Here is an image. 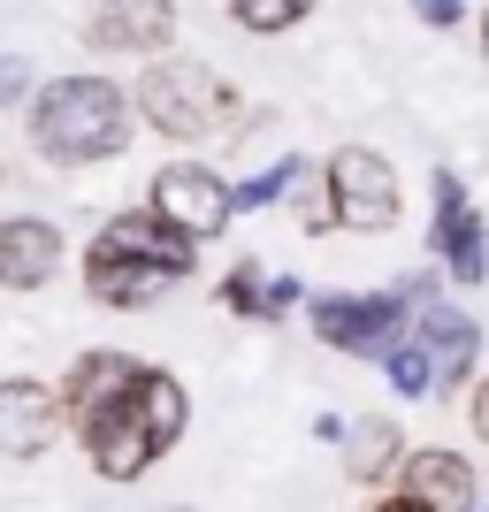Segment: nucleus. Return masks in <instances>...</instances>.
Masks as SVG:
<instances>
[{"instance_id":"obj_23","label":"nucleus","mask_w":489,"mask_h":512,"mask_svg":"<svg viewBox=\"0 0 489 512\" xmlns=\"http://www.w3.org/2000/svg\"><path fill=\"white\" fill-rule=\"evenodd\" d=\"M291 306H306V291H298V276H276L268 283V321H283Z\"/></svg>"},{"instance_id":"obj_5","label":"nucleus","mask_w":489,"mask_h":512,"mask_svg":"<svg viewBox=\"0 0 489 512\" xmlns=\"http://www.w3.org/2000/svg\"><path fill=\"white\" fill-rule=\"evenodd\" d=\"M306 321L329 352H352V360H390L413 337V306L398 291H321L306 299Z\"/></svg>"},{"instance_id":"obj_19","label":"nucleus","mask_w":489,"mask_h":512,"mask_svg":"<svg viewBox=\"0 0 489 512\" xmlns=\"http://www.w3.org/2000/svg\"><path fill=\"white\" fill-rule=\"evenodd\" d=\"M383 375H390V390H398V398H436V390H444V383H436V360H428L413 337L383 360Z\"/></svg>"},{"instance_id":"obj_27","label":"nucleus","mask_w":489,"mask_h":512,"mask_svg":"<svg viewBox=\"0 0 489 512\" xmlns=\"http://www.w3.org/2000/svg\"><path fill=\"white\" fill-rule=\"evenodd\" d=\"M474 39H482V62H489V8H482V23H474Z\"/></svg>"},{"instance_id":"obj_2","label":"nucleus","mask_w":489,"mask_h":512,"mask_svg":"<svg viewBox=\"0 0 489 512\" xmlns=\"http://www.w3.org/2000/svg\"><path fill=\"white\" fill-rule=\"evenodd\" d=\"M184 428H192V398H184V383H176L169 367H146L138 390H130L107 421H92L77 444H85V459H92L100 482H138V474H153L176 444H184Z\"/></svg>"},{"instance_id":"obj_18","label":"nucleus","mask_w":489,"mask_h":512,"mask_svg":"<svg viewBox=\"0 0 489 512\" xmlns=\"http://www.w3.org/2000/svg\"><path fill=\"white\" fill-rule=\"evenodd\" d=\"M268 268H260V260H237L230 276H222V306H230L237 321H268Z\"/></svg>"},{"instance_id":"obj_13","label":"nucleus","mask_w":489,"mask_h":512,"mask_svg":"<svg viewBox=\"0 0 489 512\" xmlns=\"http://www.w3.org/2000/svg\"><path fill=\"white\" fill-rule=\"evenodd\" d=\"M413 344L436 360V383L444 390H459V383L474 390V367H482V321L474 314H459V306H444V299L421 306V314H413Z\"/></svg>"},{"instance_id":"obj_21","label":"nucleus","mask_w":489,"mask_h":512,"mask_svg":"<svg viewBox=\"0 0 489 512\" xmlns=\"http://www.w3.org/2000/svg\"><path fill=\"white\" fill-rule=\"evenodd\" d=\"M39 77H31V62H23V54H0V115H8V107H31L39 100Z\"/></svg>"},{"instance_id":"obj_22","label":"nucleus","mask_w":489,"mask_h":512,"mask_svg":"<svg viewBox=\"0 0 489 512\" xmlns=\"http://www.w3.org/2000/svg\"><path fill=\"white\" fill-rule=\"evenodd\" d=\"M405 8H413L428 31H459V23H467V0H405Z\"/></svg>"},{"instance_id":"obj_4","label":"nucleus","mask_w":489,"mask_h":512,"mask_svg":"<svg viewBox=\"0 0 489 512\" xmlns=\"http://www.w3.org/2000/svg\"><path fill=\"white\" fill-rule=\"evenodd\" d=\"M321 199H329V222L337 230H360V237H383L398 230L405 214V184L375 146H337L321 161Z\"/></svg>"},{"instance_id":"obj_28","label":"nucleus","mask_w":489,"mask_h":512,"mask_svg":"<svg viewBox=\"0 0 489 512\" xmlns=\"http://www.w3.org/2000/svg\"><path fill=\"white\" fill-rule=\"evenodd\" d=\"M169 512H192V505H169Z\"/></svg>"},{"instance_id":"obj_11","label":"nucleus","mask_w":489,"mask_h":512,"mask_svg":"<svg viewBox=\"0 0 489 512\" xmlns=\"http://www.w3.org/2000/svg\"><path fill=\"white\" fill-rule=\"evenodd\" d=\"M62 428H69L62 383H39V375H8L0 383V459H39V451H54Z\"/></svg>"},{"instance_id":"obj_25","label":"nucleus","mask_w":489,"mask_h":512,"mask_svg":"<svg viewBox=\"0 0 489 512\" xmlns=\"http://www.w3.org/2000/svg\"><path fill=\"white\" fill-rule=\"evenodd\" d=\"M367 512H428V505H421V497H405V490H383Z\"/></svg>"},{"instance_id":"obj_29","label":"nucleus","mask_w":489,"mask_h":512,"mask_svg":"<svg viewBox=\"0 0 489 512\" xmlns=\"http://www.w3.org/2000/svg\"><path fill=\"white\" fill-rule=\"evenodd\" d=\"M474 512H482V505H474Z\"/></svg>"},{"instance_id":"obj_30","label":"nucleus","mask_w":489,"mask_h":512,"mask_svg":"<svg viewBox=\"0 0 489 512\" xmlns=\"http://www.w3.org/2000/svg\"><path fill=\"white\" fill-rule=\"evenodd\" d=\"M0 176H8V169H0Z\"/></svg>"},{"instance_id":"obj_1","label":"nucleus","mask_w":489,"mask_h":512,"mask_svg":"<svg viewBox=\"0 0 489 512\" xmlns=\"http://www.w3.org/2000/svg\"><path fill=\"white\" fill-rule=\"evenodd\" d=\"M130 92L100 69H69V77H46L39 100H31V146L54 169H92V161H115L130 146Z\"/></svg>"},{"instance_id":"obj_6","label":"nucleus","mask_w":489,"mask_h":512,"mask_svg":"<svg viewBox=\"0 0 489 512\" xmlns=\"http://www.w3.org/2000/svg\"><path fill=\"white\" fill-rule=\"evenodd\" d=\"M146 207L169 222L176 237H192V245H207V237L230 230V214H237V184L230 176H214L207 161H161L146 184Z\"/></svg>"},{"instance_id":"obj_15","label":"nucleus","mask_w":489,"mask_h":512,"mask_svg":"<svg viewBox=\"0 0 489 512\" xmlns=\"http://www.w3.org/2000/svg\"><path fill=\"white\" fill-rule=\"evenodd\" d=\"M405 451H413V444L398 436V421H390V413H367V421L344 428V474H352V482H367V490L398 482Z\"/></svg>"},{"instance_id":"obj_12","label":"nucleus","mask_w":489,"mask_h":512,"mask_svg":"<svg viewBox=\"0 0 489 512\" xmlns=\"http://www.w3.org/2000/svg\"><path fill=\"white\" fill-rule=\"evenodd\" d=\"M62 222L46 214H8L0 222V291H46L54 268H62Z\"/></svg>"},{"instance_id":"obj_14","label":"nucleus","mask_w":489,"mask_h":512,"mask_svg":"<svg viewBox=\"0 0 489 512\" xmlns=\"http://www.w3.org/2000/svg\"><path fill=\"white\" fill-rule=\"evenodd\" d=\"M398 490L421 497L428 512H474V467H467V451H451V444H413L398 467Z\"/></svg>"},{"instance_id":"obj_17","label":"nucleus","mask_w":489,"mask_h":512,"mask_svg":"<svg viewBox=\"0 0 489 512\" xmlns=\"http://www.w3.org/2000/svg\"><path fill=\"white\" fill-rule=\"evenodd\" d=\"M306 16H314V0H230V23L253 31V39H283V31H298Z\"/></svg>"},{"instance_id":"obj_26","label":"nucleus","mask_w":489,"mask_h":512,"mask_svg":"<svg viewBox=\"0 0 489 512\" xmlns=\"http://www.w3.org/2000/svg\"><path fill=\"white\" fill-rule=\"evenodd\" d=\"M344 428H352V421H337V413H321V421H314V436H321V444H337V451H344Z\"/></svg>"},{"instance_id":"obj_24","label":"nucleus","mask_w":489,"mask_h":512,"mask_svg":"<svg viewBox=\"0 0 489 512\" xmlns=\"http://www.w3.org/2000/svg\"><path fill=\"white\" fill-rule=\"evenodd\" d=\"M467 421H474V436L489 444V375H474V390H467Z\"/></svg>"},{"instance_id":"obj_3","label":"nucleus","mask_w":489,"mask_h":512,"mask_svg":"<svg viewBox=\"0 0 489 512\" xmlns=\"http://www.w3.org/2000/svg\"><path fill=\"white\" fill-rule=\"evenodd\" d=\"M130 107H138V123H153L161 138L192 146V138H214V130L237 115V92H230L222 69L192 62V54H161V62H146Z\"/></svg>"},{"instance_id":"obj_20","label":"nucleus","mask_w":489,"mask_h":512,"mask_svg":"<svg viewBox=\"0 0 489 512\" xmlns=\"http://www.w3.org/2000/svg\"><path fill=\"white\" fill-rule=\"evenodd\" d=\"M298 176H306V161H298V153H276V169H260V176H245V184H237V214H245V207H276Z\"/></svg>"},{"instance_id":"obj_10","label":"nucleus","mask_w":489,"mask_h":512,"mask_svg":"<svg viewBox=\"0 0 489 512\" xmlns=\"http://www.w3.org/2000/svg\"><path fill=\"white\" fill-rule=\"evenodd\" d=\"M436 276H451V283H482L489 276L482 207L467 199V184L451 169H436Z\"/></svg>"},{"instance_id":"obj_7","label":"nucleus","mask_w":489,"mask_h":512,"mask_svg":"<svg viewBox=\"0 0 489 512\" xmlns=\"http://www.w3.org/2000/svg\"><path fill=\"white\" fill-rule=\"evenodd\" d=\"M85 260H130V268H161V276L184 283L199 268V245H192V237H176L153 207H115L100 230H92Z\"/></svg>"},{"instance_id":"obj_9","label":"nucleus","mask_w":489,"mask_h":512,"mask_svg":"<svg viewBox=\"0 0 489 512\" xmlns=\"http://www.w3.org/2000/svg\"><path fill=\"white\" fill-rule=\"evenodd\" d=\"M169 39H176V0H92V16H85V46L92 54L161 62Z\"/></svg>"},{"instance_id":"obj_16","label":"nucleus","mask_w":489,"mask_h":512,"mask_svg":"<svg viewBox=\"0 0 489 512\" xmlns=\"http://www.w3.org/2000/svg\"><path fill=\"white\" fill-rule=\"evenodd\" d=\"M161 291H176V276H161V268H130V260H85V299H92V306L138 314V306H153Z\"/></svg>"},{"instance_id":"obj_8","label":"nucleus","mask_w":489,"mask_h":512,"mask_svg":"<svg viewBox=\"0 0 489 512\" xmlns=\"http://www.w3.org/2000/svg\"><path fill=\"white\" fill-rule=\"evenodd\" d=\"M138 375H146V360H138V352H123V344H92V352H77V360H69V375H62L69 436H85L92 421H107V413L138 390Z\"/></svg>"}]
</instances>
